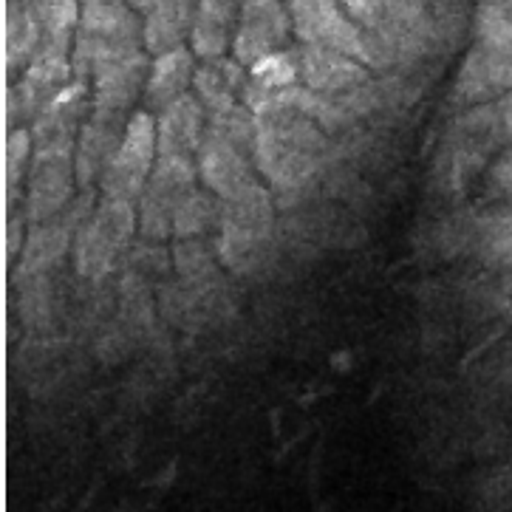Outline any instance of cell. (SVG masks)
Here are the masks:
<instances>
[{
    "instance_id": "7402d4cb",
    "label": "cell",
    "mask_w": 512,
    "mask_h": 512,
    "mask_svg": "<svg viewBox=\"0 0 512 512\" xmlns=\"http://www.w3.org/2000/svg\"><path fill=\"white\" fill-rule=\"evenodd\" d=\"M479 252L490 264H512V210L481 218L479 224Z\"/></svg>"
},
{
    "instance_id": "3957f363",
    "label": "cell",
    "mask_w": 512,
    "mask_h": 512,
    "mask_svg": "<svg viewBox=\"0 0 512 512\" xmlns=\"http://www.w3.org/2000/svg\"><path fill=\"white\" fill-rule=\"evenodd\" d=\"M275 235V201L264 184H252L244 193L224 201L221 230L215 249L221 264L235 272H252L266 258Z\"/></svg>"
},
{
    "instance_id": "ac0fdd59",
    "label": "cell",
    "mask_w": 512,
    "mask_h": 512,
    "mask_svg": "<svg viewBox=\"0 0 512 512\" xmlns=\"http://www.w3.org/2000/svg\"><path fill=\"white\" fill-rule=\"evenodd\" d=\"M32 156L34 139L26 125L3 136V213L6 215L20 213L17 204H23Z\"/></svg>"
},
{
    "instance_id": "d4e9b609",
    "label": "cell",
    "mask_w": 512,
    "mask_h": 512,
    "mask_svg": "<svg viewBox=\"0 0 512 512\" xmlns=\"http://www.w3.org/2000/svg\"><path fill=\"white\" fill-rule=\"evenodd\" d=\"M501 125H504V131L512 139V94H507L504 102H501Z\"/></svg>"
},
{
    "instance_id": "ffe728a7",
    "label": "cell",
    "mask_w": 512,
    "mask_h": 512,
    "mask_svg": "<svg viewBox=\"0 0 512 512\" xmlns=\"http://www.w3.org/2000/svg\"><path fill=\"white\" fill-rule=\"evenodd\" d=\"M34 23L40 26L43 46H66L74 49V34L80 26L83 6L80 0H26Z\"/></svg>"
},
{
    "instance_id": "6da1fadb",
    "label": "cell",
    "mask_w": 512,
    "mask_h": 512,
    "mask_svg": "<svg viewBox=\"0 0 512 512\" xmlns=\"http://www.w3.org/2000/svg\"><path fill=\"white\" fill-rule=\"evenodd\" d=\"M255 165L275 190H300L323 167L326 133L306 88L255 114Z\"/></svg>"
},
{
    "instance_id": "ba28073f",
    "label": "cell",
    "mask_w": 512,
    "mask_h": 512,
    "mask_svg": "<svg viewBox=\"0 0 512 512\" xmlns=\"http://www.w3.org/2000/svg\"><path fill=\"white\" fill-rule=\"evenodd\" d=\"M77 196L80 187L74 170V150H34L23 193V215L29 227L63 215Z\"/></svg>"
},
{
    "instance_id": "9c48e42d",
    "label": "cell",
    "mask_w": 512,
    "mask_h": 512,
    "mask_svg": "<svg viewBox=\"0 0 512 512\" xmlns=\"http://www.w3.org/2000/svg\"><path fill=\"white\" fill-rule=\"evenodd\" d=\"M292 34L295 26L286 0H241L232 57L244 68H252L272 54L289 51Z\"/></svg>"
},
{
    "instance_id": "4316f807",
    "label": "cell",
    "mask_w": 512,
    "mask_h": 512,
    "mask_svg": "<svg viewBox=\"0 0 512 512\" xmlns=\"http://www.w3.org/2000/svg\"><path fill=\"white\" fill-rule=\"evenodd\" d=\"M498 3H501V6H504V9L512 15V0H498Z\"/></svg>"
},
{
    "instance_id": "e0dca14e",
    "label": "cell",
    "mask_w": 512,
    "mask_h": 512,
    "mask_svg": "<svg viewBox=\"0 0 512 512\" xmlns=\"http://www.w3.org/2000/svg\"><path fill=\"white\" fill-rule=\"evenodd\" d=\"M247 77L249 71L232 54L218 57V60H199L193 94L201 100L207 116L218 114L235 105H244Z\"/></svg>"
},
{
    "instance_id": "5bb4252c",
    "label": "cell",
    "mask_w": 512,
    "mask_h": 512,
    "mask_svg": "<svg viewBox=\"0 0 512 512\" xmlns=\"http://www.w3.org/2000/svg\"><path fill=\"white\" fill-rule=\"evenodd\" d=\"M241 0H199L190 32V49L199 60L230 57L238 34Z\"/></svg>"
},
{
    "instance_id": "44dd1931",
    "label": "cell",
    "mask_w": 512,
    "mask_h": 512,
    "mask_svg": "<svg viewBox=\"0 0 512 512\" xmlns=\"http://www.w3.org/2000/svg\"><path fill=\"white\" fill-rule=\"evenodd\" d=\"M215 258H218V249H210L207 238L176 241V249H173V266L187 286H199V283L210 281Z\"/></svg>"
},
{
    "instance_id": "7c38bea8",
    "label": "cell",
    "mask_w": 512,
    "mask_h": 512,
    "mask_svg": "<svg viewBox=\"0 0 512 512\" xmlns=\"http://www.w3.org/2000/svg\"><path fill=\"white\" fill-rule=\"evenodd\" d=\"M199 57L193 54L190 46L182 49L167 51L150 60L148 71V85H145V111L150 114H162L165 108H170L173 102L184 100L187 94H193V85H196V63Z\"/></svg>"
},
{
    "instance_id": "5b68a950",
    "label": "cell",
    "mask_w": 512,
    "mask_h": 512,
    "mask_svg": "<svg viewBox=\"0 0 512 512\" xmlns=\"http://www.w3.org/2000/svg\"><path fill=\"white\" fill-rule=\"evenodd\" d=\"M199 187V167L196 159H176L159 156L153 167L145 193L136 201L139 215V238L145 244H165L173 235V221L182 207V201Z\"/></svg>"
},
{
    "instance_id": "2e32d148",
    "label": "cell",
    "mask_w": 512,
    "mask_h": 512,
    "mask_svg": "<svg viewBox=\"0 0 512 512\" xmlns=\"http://www.w3.org/2000/svg\"><path fill=\"white\" fill-rule=\"evenodd\" d=\"M199 0H156L142 15V37L145 51L159 57L190 43L193 20Z\"/></svg>"
},
{
    "instance_id": "4fadbf2b",
    "label": "cell",
    "mask_w": 512,
    "mask_h": 512,
    "mask_svg": "<svg viewBox=\"0 0 512 512\" xmlns=\"http://www.w3.org/2000/svg\"><path fill=\"white\" fill-rule=\"evenodd\" d=\"M204 133H207V111L196 94H187L184 100L173 102L162 114H156L159 156L196 159Z\"/></svg>"
},
{
    "instance_id": "30bf717a",
    "label": "cell",
    "mask_w": 512,
    "mask_h": 512,
    "mask_svg": "<svg viewBox=\"0 0 512 512\" xmlns=\"http://www.w3.org/2000/svg\"><path fill=\"white\" fill-rule=\"evenodd\" d=\"M131 116L97 111V108L88 111L80 136H77V150H74V170H77L80 193H97L100 190L102 176L114 159Z\"/></svg>"
},
{
    "instance_id": "277c9868",
    "label": "cell",
    "mask_w": 512,
    "mask_h": 512,
    "mask_svg": "<svg viewBox=\"0 0 512 512\" xmlns=\"http://www.w3.org/2000/svg\"><path fill=\"white\" fill-rule=\"evenodd\" d=\"M139 235V215L131 201L100 199L74 238V269L83 281H102L122 264L133 238Z\"/></svg>"
},
{
    "instance_id": "9a60e30c",
    "label": "cell",
    "mask_w": 512,
    "mask_h": 512,
    "mask_svg": "<svg viewBox=\"0 0 512 512\" xmlns=\"http://www.w3.org/2000/svg\"><path fill=\"white\" fill-rule=\"evenodd\" d=\"M43 46L40 26L34 23L26 0H3V77L6 85L20 80L34 54Z\"/></svg>"
},
{
    "instance_id": "8992f818",
    "label": "cell",
    "mask_w": 512,
    "mask_h": 512,
    "mask_svg": "<svg viewBox=\"0 0 512 512\" xmlns=\"http://www.w3.org/2000/svg\"><path fill=\"white\" fill-rule=\"evenodd\" d=\"M156 162H159L156 116L145 108H136L128 128H125V136L116 148L114 159L102 176L100 199L136 204L148 187Z\"/></svg>"
},
{
    "instance_id": "7a4b0ae2",
    "label": "cell",
    "mask_w": 512,
    "mask_h": 512,
    "mask_svg": "<svg viewBox=\"0 0 512 512\" xmlns=\"http://www.w3.org/2000/svg\"><path fill=\"white\" fill-rule=\"evenodd\" d=\"M145 51L142 17L133 12L125 0L108 6H88L80 15V26L74 34V77L88 83L97 71L128 60Z\"/></svg>"
},
{
    "instance_id": "603a6c76",
    "label": "cell",
    "mask_w": 512,
    "mask_h": 512,
    "mask_svg": "<svg viewBox=\"0 0 512 512\" xmlns=\"http://www.w3.org/2000/svg\"><path fill=\"white\" fill-rule=\"evenodd\" d=\"M346 6L351 20L363 29V32H382L385 26H391V20H397L402 0H340Z\"/></svg>"
},
{
    "instance_id": "cb8c5ba5",
    "label": "cell",
    "mask_w": 512,
    "mask_h": 512,
    "mask_svg": "<svg viewBox=\"0 0 512 512\" xmlns=\"http://www.w3.org/2000/svg\"><path fill=\"white\" fill-rule=\"evenodd\" d=\"M490 184H493V193L504 201V210H512V148L504 150V156L493 165Z\"/></svg>"
},
{
    "instance_id": "52a82bcc",
    "label": "cell",
    "mask_w": 512,
    "mask_h": 512,
    "mask_svg": "<svg viewBox=\"0 0 512 512\" xmlns=\"http://www.w3.org/2000/svg\"><path fill=\"white\" fill-rule=\"evenodd\" d=\"M292 26L303 46L329 49L368 63L365 32L351 20L340 0H286Z\"/></svg>"
},
{
    "instance_id": "8fae6325",
    "label": "cell",
    "mask_w": 512,
    "mask_h": 512,
    "mask_svg": "<svg viewBox=\"0 0 512 512\" xmlns=\"http://www.w3.org/2000/svg\"><path fill=\"white\" fill-rule=\"evenodd\" d=\"M300 80H303V88L312 94V100L320 105L323 100H343L346 94H354L363 85H368V68L360 60L340 54V51L303 46Z\"/></svg>"
},
{
    "instance_id": "484cf974",
    "label": "cell",
    "mask_w": 512,
    "mask_h": 512,
    "mask_svg": "<svg viewBox=\"0 0 512 512\" xmlns=\"http://www.w3.org/2000/svg\"><path fill=\"white\" fill-rule=\"evenodd\" d=\"M108 3H119V0H80L83 9H88V6H108Z\"/></svg>"
},
{
    "instance_id": "d6986e66",
    "label": "cell",
    "mask_w": 512,
    "mask_h": 512,
    "mask_svg": "<svg viewBox=\"0 0 512 512\" xmlns=\"http://www.w3.org/2000/svg\"><path fill=\"white\" fill-rule=\"evenodd\" d=\"M221 215H224V201L207 187H196L187 199L182 201L176 221H173V238L187 241V238H210L221 230Z\"/></svg>"
}]
</instances>
